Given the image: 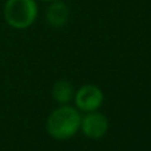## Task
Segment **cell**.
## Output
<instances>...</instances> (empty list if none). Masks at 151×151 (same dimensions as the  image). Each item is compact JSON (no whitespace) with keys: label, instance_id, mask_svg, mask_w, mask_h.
Segmentation results:
<instances>
[{"label":"cell","instance_id":"obj_1","mask_svg":"<svg viewBox=\"0 0 151 151\" xmlns=\"http://www.w3.org/2000/svg\"><path fill=\"white\" fill-rule=\"evenodd\" d=\"M79 111L71 106H60L54 110L46 120V130L51 138L56 140H66L72 138L80 130Z\"/></svg>","mask_w":151,"mask_h":151},{"label":"cell","instance_id":"obj_2","mask_svg":"<svg viewBox=\"0 0 151 151\" xmlns=\"http://www.w3.org/2000/svg\"><path fill=\"white\" fill-rule=\"evenodd\" d=\"M3 15L7 24L15 29H26L37 17V4L35 0H6Z\"/></svg>","mask_w":151,"mask_h":151},{"label":"cell","instance_id":"obj_3","mask_svg":"<svg viewBox=\"0 0 151 151\" xmlns=\"http://www.w3.org/2000/svg\"><path fill=\"white\" fill-rule=\"evenodd\" d=\"M103 92L102 90L95 84H84L75 91L74 100L78 110L83 112H92L98 111L103 103Z\"/></svg>","mask_w":151,"mask_h":151},{"label":"cell","instance_id":"obj_4","mask_svg":"<svg viewBox=\"0 0 151 151\" xmlns=\"http://www.w3.org/2000/svg\"><path fill=\"white\" fill-rule=\"evenodd\" d=\"M109 119L99 111L87 112L80 120V130L90 139H100L109 131Z\"/></svg>","mask_w":151,"mask_h":151},{"label":"cell","instance_id":"obj_5","mask_svg":"<svg viewBox=\"0 0 151 151\" xmlns=\"http://www.w3.org/2000/svg\"><path fill=\"white\" fill-rule=\"evenodd\" d=\"M46 20L48 26L54 28H62L70 20V8L66 3L60 0L52 1L46 11Z\"/></svg>","mask_w":151,"mask_h":151},{"label":"cell","instance_id":"obj_6","mask_svg":"<svg viewBox=\"0 0 151 151\" xmlns=\"http://www.w3.org/2000/svg\"><path fill=\"white\" fill-rule=\"evenodd\" d=\"M75 95V88L71 82L66 79H59L52 86V98L56 103L64 106L68 104Z\"/></svg>","mask_w":151,"mask_h":151},{"label":"cell","instance_id":"obj_7","mask_svg":"<svg viewBox=\"0 0 151 151\" xmlns=\"http://www.w3.org/2000/svg\"><path fill=\"white\" fill-rule=\"evenodd\" d=\"M40 1H46V3H52V1H56V0H40Z\"/></svg>","mask_w":151,"mask_h":151}]
</instances>
